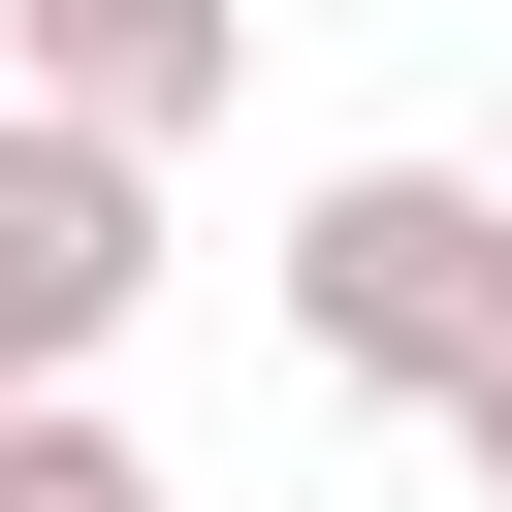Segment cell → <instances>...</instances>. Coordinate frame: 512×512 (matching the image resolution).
<instances>
[{"label":"cell","instance_id":"obj_5","mask_svg":"<svg viewBox=\"0 0 512 512\" xmlns=\"http://www.w3.org/2000/svg\"><path fill=\"white\" fill-rule=\"evenodd\" d=\"M480 192H512V128H480Z\"/></svg>","mask_w":512,"mask_h":512},{"label":"cell","instance_id":"obj_2","mask_svg":"<svg viewBox=\"0 0 512 512\" xmlns=\"http://www.w3.org/2000/svg\"><path fill=\"white\" fill-rule=\"evenodd\" d=\"M128 320H160V160H128V128H32V96H0V416H64V384H96Z\"/></svg>","mask_w":512,"mask_h":512},{"label":"cell","instance_id":"obj_3","mask_svg":"<svg viewBox=\"0 0 512 512\" xmlns=\"http://www.w3.org/2000/svg\"><path fill=\"white\" fill-rule=\"evenodd\" d=\"M0 96H32V128H128V160H192V128L256 96V0H0Z\"/></svg>","mask_w":512,"mask_h":512},{"label":"cell","instance_id":"obj_4","mask_svg":"<svg viewBox=\"0 0 512 512\" xmlns=\"http://www.w3.org/2000/svg\"><path fill=\"white\" fill-rule=\"evenodd\" d=\"M0 512H160V448H128L96 384H64V416H0Z\"/></svg>","mask_w":512,"mask_h":512},{"label":"cell","instance_id":"obj_1","mask_svg":"<svg viewBox=\"0 0 512 512\" xmlns=\"http://www.w3.org/2000/svg\"><path fill=\"white\" fill-rule=\"evenodd\" d=\"M288 352L384 384V416H448V384L512 352V192H480V160H320V192H288Z\"/></svg>","mask_w":512,"mask_h":512}]
</instances>
